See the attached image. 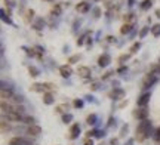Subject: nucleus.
<instances>
[{"label":"nucleus","mask_w":160,"mask_h":145,"mask_svg":"<svg viewBox=\"0 0 160 145\" xmlns=\"http://www.w3.org/2000/svg\"><path fill=\"white\" fill-rule=\"evenodd\" d=\"M151 135V123L148 120H142L138 127H137V139L142 142L145 138H148Z\"/></svg>","instance_id":"1"},{"label":"nucleus","mask_w":160,"mask_h":145,"mask_svg":"<svg viewBox=\"0 0 160 145\" xmlns=\"http://www.w3.org/2000/svg\"><path fill=\"white\" fill-rule=\"evenodd\" d=\"M156 82H157V76H156L154 73H148V74L144 77V80H142V89H148V87H151Z\"/></svg>","instance_id":"2"},{"label":"nucleus","mask_w":160,"mask_h":145,"mask_svg":"<svg viewBox=\"0 0 160 145\" xmlns=\"http://www.w3.org/2000/svg\"><path fill=\"white\" fill-rule=\"evenodd\" d=\"M133 117L139 118V120H147L148 118V111H147V108H141V110H135L133 111Z\"/></svg>","instance_id":"3"},{"label":"nucleus","mask_w":160,"mask_h":145,"mask_svg":"<svg viewBox=\"0 0 160 145\" xmlns=\"http://www.w3.org/2000/svg\"><path fill=\"white\" fill-rule=\"evenodd\" d=\"M77 73H79V76L83 77V78H89V77L92 76V70H91L89 67H84V65H82V67L77 68Z\"/></svg>","instance_id":"4"},{"label":"nucleus","mask_w":160,"mask_h":145,"mask_svg":"<svg viewBox=\"0 0 160 145\" xmlns=\"http://www.w3.org/2000/svg\"><path fill=\"white\" fill-rule=\"evenodd\" d=\"M9 145H31V142L28 139H24V138H19V136H15L9 141Z\"/></svg>","instance_id":"5"},{"label":"nucleus","mask_w":160,"mask_h":145,"mask_svg":"<svg viewBox=\"0 0 160 145\" xmlns=\"http://www.w3.org/2000/svg\"><path fill=\"white\" fill-rule=\"evenodd\" d=\"M150 98H151V93H150V92H145V93L141 95V98L138 99V105H139V107H142V108H145L147 104L150 102Z\"/></svg>","instance_id":"6"},{"label":"nucleus","mask_w":160,"mask_h":145,"mask_svg":"<svg viewBox=\"0 0 160 145\" xmlns=\"http://www.w3.org/2000/svg\"><path fill=\"white\" fill-rule=\"evenodd\" d=\"M27 133H28V135H31V136H39V135L42 133V127H40V126H37V124L28 126Z\"/></svg>","instance_id":"7"},{"label":"nucleus","mask_w":160,"mask_h":145,"mask_svg":"<svg viewBox=\"0 0 160 145\" xmlns=\"http://www.w3.org/2000/svg\"><path fill=\"white\" fill-rule=\"evenodd\" d=\"M0 96H2V99L5 101V99H10V98H14L15 95H14V92H12V89L10 87H2V90H0Z\"/></svg>","instance_id":"8"},{"label":"nucleus","mask_w":160,"mask_h":145,"mask_svg":"<svg viewBox=\"0 0 160 145\" xmlns=\"http://www.w3.org/2000/svg\"><path fill=\"white\" fill-rule=\"evenodd\" d=\"M110 62H111V58H110L108 54H104L98 58V65H100V67H107Z\"/></svg>","instance_id":"9"},{"label":"nucleus","mask_w":160,"mask_h":145,"mask_svg":"<svg viewBox=\"0 0 160 145\" xmlns=\"http://www.w3.org/2000/svg\"><path fill=\"white\" fill-rule=\"evenodd\" d=\"M79 135H80V126L77 123H74L71 126V129H70V138L76 139V138H79Z\"/></svg>","instance_id":"10"},{"label":"nucleus","mask_w":160,"mask_h":145,"mask_svg":"<svg viewBox=\"0 0 160 145\" xmlns=\"http://www.w3.org/2000/svg\"><path fill=\"white\" fill-rule=\"evenodd\" d=\"M76 9H77V12H80V14H86V12H89L91 5H89L88 2H80V3L76 6Z\"/></svg>","instance_id":"11"},{"label":"nucleus","mask_w":160,"mask_h":145,"mask_svg":"<svg viewBox=\"0 0 160 145\" xmlns=\"http://www.w3.org/2000/svg\"><path fill=\"white\" fill-rule=\"evenodd\" d=\"M110 96L114 98V99H123V96H125V90L119 89V87H114V90L110 93Z\"/></svg>","instance_id":"12"},{"label":"nucleus","mask_w":160,"mask_h":145,"mask_svg":"<svg viewBox=\"0 0 160 145\" xmlns=\"http://www.w3.org/2000/svg\"><path fill=\"white\" fill-rule=\"evenodd\" d=\"M59 74H61V77H64V78L70 77L71 76V67H70V65H62V67L59 68Z\"/></svg>","instance_id":"13"},{"label":"nucleus","mask_w":160,"mask_h":145,"mask_svg":"<svg viewBox=\"0 0 160 145\" xmlns=\"http://www.w3.org/2000/svg\"><path fill=\"white\" fill-rule=\"evenodd\" d=\"M6 115H8V120H12V122H22V117H24V115H21V114H18L15 111H12V113H9Z\"/></svg>","instance_id":"14"},{"label":"nucleus","mask_w":160,"mask_h":145,"mask_svg":"<svg viewBox=\"0 0 160 145\" xmlns=\"http://www.w3.org/2000/svg\"><path fill=\"white\" fill-rule=\"evenodd\" d=\"M30 89H31V92H45L46 90V85L45 83H33Z\"/></svg>","instance_id":"15"},{"label":"nucleus","mask_w":160,"mask_h":145,"mask_svg":"<svg viewBox=\"0 0 160 145\" xmlns=\"http://www.w3.org/2000/svg\"><path fill=\"white\" fill-rule=\"evenodd\" d=\"M58 113H61V114H67V111L70 110V105L68 104H59V105H56V108H55Z\"/></svg>","instance_id":"16"},{"label":"nucleus","mask_w":160,"mask_h":145,"mask_svg":"<svg viewBox=\"0 0 160 145\" xmlns=\"http://www.w3.org/2000/svg\"><path fill=\"white\" fill-rule=\"evenodd\" d=\"M43 102H45L46 105H52V104H54V95L49 93V92H46V93L43 95Z\"/></svg>","instance_id":"17"},{"label":"nucleus","mask_w":160,"mask_h":145,"mask_svg":"<svg viewBox=\"0 0 160 145\" xmlns=\"http://www.w3.org/2000/svg\"><path fill=\"white\" fill-rule=\"evenodd\" d=\"M2 111H3V114H9V113L14 111V107L9 105V104H6V101H3L2 102Z\"/></svg>","instance_id":"18"},{"label":"nucleus","mask_w":160,"mask_h":145,"mask_svg":"<svg viewBox=\"0 0 160 145\" xmlns=\"http://www.w3.org/2000/svg\"><path fill=\"white\" fill-rule=\"evenodd\" d=\"M33 27H34V30H37V31L43 30V27H45V21H43L42 18H39L37 21L34 22V25H33Z\"/></svg>","instance_id":"19"},{"label":"nucleus","mask_w":160,"mask_h":145,"mask_svg":"<svg viewBox=\"0 0 160 145\" xmlns=\"http://www.w3.org/2000/svg\"><path fill=\"white\" fill-rule=\"evenodd\" d=\"M132 31V24H123L122 28H120V33L122 34H129Z\"/></svg>","instance_id":"20"},{"label":"nucleus","mask_w":160,"mask_h":145,"mask_svg":"<svg viewBox=\"0 0 160 145\" xmlns=\"http://www.w3.org/2000/svg\"><path fill=\"white\" fill-rule=\"evenodd\" d=\"M51 14L59 16L61 14H62V6H61V5H55V6L52 8V10H51Z\"/></svg>","instance_id":"21"},{"label":"nucleus","mask_w":160,"mask_h":145,"mask_svg":"<svg viewBox=\"0 0 160 145\" xmlns=\"http://www.w3.org/2000/svg\"><path fill=\"white\" fill-rule=\"evenodd\" d=\"M22 122H24V123H27L28 126H33V124L36 123L34 117H31V115H24V117H22Z\"/></svg>","instance_id":"22"},{"label":"nucleus","mask_w":160,"mask_h":145,"mask_svg":"<svg viewBox=\"0 0 160 145\" xmlns=\"http://www.w3.org/2000/svg\"><path fill=\"white\" fill-rule=\"evenodd\" d=\"M151 6H153V0H144V2L141 3V9L142 10H148Z\"/></svg>","instance_id":"23"},{"label":"nucleus","mask_w":160,"mask_h":145,"mask_svg":"<svg viewBox=\"0 0 160 145\" xmlns=\"http://www.w3.org/2000/svg\"><path fill=\"white\" fill-rule=\"evenodd\" d=\"M28 73H30V76L31 77H39L40 76V71H39V68H36V67H28Z\"/></svg>","instance_id":"24"},{"label":"nucleus","mask_w":160,"mask_h":145,"mask_svg":"<svg viewBox=\"0 0 160 145\" xmlns=\"http://www.w3.org/2000/svg\"><path fill=\"white\" fill-rule=\"evenodd\" d=\"M151 33H153V36H154V37H159V36H160V24H156V25H153Z\"/></svg>","instance_id":"25"},{"label":"nucleus","mask_w":160,"mask_h":145,"mask_svg":"<svg viewBox=\"0 0 160 145\" xmlns=\"http://www.w3.org/2000/svg\"><path fill=\"white\" fill-rule=\"evenodd\" d=\"M86 123H88V124H92V126H93V124L96 123V115H95V114H91L88 118H86Z\"/></svg>","instance_id":"26"},{"label":"nucleus","mask_w":160,"mask_h":145,"mask_svg":"<svg viewBox=\"0 0 160 145\" xmlns=\"http://www.w3.org/2000/svg\"><path fill=\"white\" fill-rule=\"evenodd\" d=\"M139 47H141V43H139V42L133 43V45L130 46V54H135V52H138V50H139Z\"/></svg>","instance_id":"27"},{"label":"nucleus","mask_w":160,"mask_h":145,"mask_svg":"<svg viewBox=\"0 0 160 145\" xmlns=\"http://www.w3.org/2000/svg\"><path fill=\"white\" fill-rule=\"evenodd\" d=\"M14 111L22 115L24 113H25V108H24V107H22V105H15V107H14Z\"/></svg>","instance_id":"28"},{"label":"nucleus","mask_w":160,"mask_h":145,"mask_svg":"<svg viewBox=\"0 0 160 145\" xmlns=\"http://www.w3.org/2000/svg\"><path fill=\"white\" fill-rule=\"evenodd\" d=\"M33 16H34V10H33V9H28L27 14H25V21L30 22V19H33Z\"/></svg>","instance_id":"29"},{"label":"nucleus","mask_w":160,"mask_h":145,"mask_svg":"<svg viewBox=\"0 0 160 145\" xmlns=\"http://www.w3.org/2000/svg\"><path fill=\"white\" fill-rule=\"evenodd\" d=\"M148 31H151V28H148V27H144V28L139 31V38H144L147 34H148Z\"/></svg>","instance_id":"30"},{"label":"nucleus","mask_w":160,"mask_h":145,"mask_svg":"<svg viewBox=\"0 0 160 145\" xmlns=\"http://www.w3.org/2000/svg\"><path fill=\"white\" fill-rule=\"evenodd\" d=\"M71 120H73V115H71V114H68V113H67V114H64V115H62V123H70Z\"/></svg>","instance_id":"31"},{"label":"nucleus","mask_w":160,"mask_h":145,"mask_svg":"<svg viewBox=\"0 0 160 145\" xmlns=\"http://www.w3.org/2000/svg\"><path fill=\"white\" fill-rule=\"evenodd\" d=\"M79 59H80V55H73V56H70L68 64H76V62H79Z\"/></svg>","instance_id":"32"},{"label":"nucleus","mask_w":160,"mask_h":145,"mask_svg":"<svg viewBox=\"0 0 160 145\" xmlns=\"http://www.w3.org/2000/svg\"><path fill=\"white\" fill-rule=\"evenodd\" d=\"M153 138H154V141H156V142H160V127H157V129L154 130Z\"/></svg>","instance_id":"33"},{"label":"nucleus","mask_w":160,"mask_h":145,"mask_svg":"<svg viewBox=\"0 0 160 145\" xmlns=\"http://www.w3.org/2000/svg\"><path fill=\"white\" fill-rule=\"evenodd\" d=\"M0 126H2V132H6V130H9V129H10V126H9V123H6V120H2Z\"/></svg>","instance_id":"34"},{"label":"nucleus","mask_w":160,"mask_h":145,"mask_svg":"<svg viewBox=\"0 0 160 145\" xmlns=\"http://www.w3.org/2000/svg\"><path fill=\"white\" fill-rule=\"evenodd\" d=\"M73 105H74L76 108H82L83 107V101L82 99H74L73 101Z\"/></svg>","instance_id":"35"},{"label":"nucleus","mask_w":160,"mask_h":145,"mask_svg":"<svg viewBox=\"0 0 160 145\" xmlns=\"http://www.w3.org/2000/svg\"><path fill=\"white\" fill-rule=\"evenodd\" d=\"M34 50L37 52V56H39V58H42V54H43V47H40V46H36V47H34Z\"/></svg>","instance_id":"36"},{"label":"nucleus","mask_w":160,"mask_h":145,"mask_svg":"<svg viewBox=\"0 0 160 145\" xmlns=\"http://www.w3.org/2000/svg\"><path fill=\"white\" fill-rule=\"evenodd\" d=\"M93 16H95V18H100V16H101V9H100V8H95V9H93Z\"/></svg>","instance_id":"37"},{"label":"nucleus","mask_w":160,"mask_h":145,"mask_svg":"<svg viewBox=\"0 0 160 145\" xmlns=\"http://www.w3.org/2000/svg\"><path fill=\"white\" fill-rule=\"evenodd\" d=\"M133 14H129V15H125V18H123V19H125V24H129V21L130 19H133Z\"/></svg>","instance_id":"38"},{"label":"nucleus","mask_w":160,"mask_h":145,"mask_svg":"<svg viewBox=\"0 0 160 145\" xmlns=\"http://www.w3.org/2000/svg\"><path fill=\"white\" fill-rule=\"evenodd\" d=\"M128 129H129L128 124H126V126H123L122 130H120V136H125V133H128Z\"/></svg>","instance_id":"39"},{"label":"nucleus","mask_w":160,"mask_h":145,"mask_svg":"<svg viewBox=\"0 0 160 145\" xmlns=\"http://www.w3.org/2000/svg\"><path fill=\"white\" fill-rule=\"evenodd\" d=\"M86 36H88V34H83V36H82L80 38H79V40H77V46H82V45H83V42H84Z\"/></svg>","instance_id":"40"},{"label":"nucleus","mask_w":160,"mask_h":145,"mask_svg":"<svg viewBox=\"0 0 160 145\" xmlns=\"http://www.w3.org/2000/svg\"><path fill=\"white\" fill-rule=\"evenodd\" d=\"M129 56H130V55H122V56L119 58V62H123V61H128V59H129Z\"/></svg>","instance_id":"41"},{"label":"nucleus","mask_w":160,"mask_h":145,"mask_svg":"<svg viewBox=\"0 0 160 145\" xmlns=\"http://www.w3.org/2000/svg\"><path fill=\"white\" fill-rule=\"evenodd\" d=\"M107 42H108V43H114V42H116V37H113V36H107Z\"/></svg>","instance_id":"42"},{"label":"nucleus","mask_w":160,"mask_h":145,"mask_svg":"<svg viewBox=\"0 0 160 145\" xmlns=\"http://www.w3.org/2000/svg\"><path fill=\"white\" fill-rule=\"evenodd\" d=\"M83 145H93V141H92L91 138H86V139H84V144H83Z\"/></svg>","instance_id":"43"},{"label":"nucleus","mask_w":160,"mask_h":145,"mask_svg":"<svg viewBox=\"0 0 160 145\" xmlns=\"http://www.w3.org/2000/svg\"><path fill=\"white\" fill-rule=\"evenodd\" d=\"M113 73H114V71H108V73H105V74L102 76V80H105V78H108V77H110V76H111Z\"/></svg>","instance_id":"44"},{"label":"nucleus","mask_w":160,"mask_h":145,"mask_svg":"<svg viewBox=\"0 0 160 145\" xmlns=\"http://www.w3.org/2000/svg\"><path fill=\"white\" fill-rule=\"evenodd\" d=\"M22 99H24L22 96H18V95L14 96V101H15V102H22Z\"/></svg>","instance_id":"45"},{"label":"nucleus","mask_w":160,"mask_h":145,"mask_svg":"<svg viewBox=\"0 0 160 145\" xmlns=\"http://www.w3.org/2000/svg\"><path fill=\"white\" fill-rule=\"evenodd\" d=\"M45 85H46V89H51V90L55 89V85H54V83H45Z\"/></svg>","instance_id":"46"},{"label":"nucleus","mask_w":160,"mask_h":145,"mask_svg":"<svg viewBox=\"0 0 160 145\" xmlns=\"http://www.w3.org/2000/svg\"><path fill=\"white\" fill-rule=\"evenodd\" d=\"M91 89H92V90H98V83H93V85L91 86Z\"/></svg>","instance_id":"47"},{"label":"nucleus","mask_w":160,"mask_h":145,"mask_svg":"<svg viewBox=\"0 0 160 145\" xmlns=\"http://www.w3.org/2000/svg\"><path fill=\"white\" fill-rule=\"evenodd\" d=\"M126 71V67H120L119 70H117V73H125Z\"/></svg>","instance_id":"48"},{"label":"nucleus","mask_w":160,"mask_h":145,"mask_svg":"<svg viewBox=\"0 0 160 145\" xmlns=\"http://www.w3.org/2000/svg\"><path fill=\"white\" fill-rule=\"evenodd\" d=\"M128 5H129V6H133V5H135V0H128Z\"/></svg>","instance_id":"49"},{"label":"nucleus","mask_w":160,"mask_h":145,"mask_svg":"<svg viewBox=\"0 0 160 145\" xmlns=\"http://www.w3.org/2000/svg\"><path fill=\"white\" fill-rule=\"evenodd\" d=\"M125 105H128V101H123V102L120 104V108H122V107H125Z\"/></svg>","instance_id":"50"},{"label":"nucleus","mask_w":160,"mask_h":145,"mask_svg":"<svg viewBox=\"0 0 160 145\" xmlns=\"http://www.w3.org/2000/svg\"><path fill=\"white\" fill-rule=\"evenodd\" d=\"M156 16H157V18H160V9H157V10H156Z\"/></svg>","instance_id":"51"},{"label":"nucleus","mask_w":160,"mask_h":145,"mask_svg":"<svg viewBox=\"0 0 160 145\" xmlns=\"http://www.w3.org/2000/svg\"><path fill=\"white\" fill-rule=\"evenodd\" d=\"M117 144V139H111V145H116Z\"/></svg>","instance_id":"52"},{"label":"nucleus","mask_w":160,"mask_h":145,"mask_svg":"<svg viewBox=\"0 0 160 145\" xmlns=\"http://www.w3.org/2000/svg\"><path fill=\"white\" fill-rule=\"evenodd\" d=\"M128 145H133V141H132V139H129V141H128Z\"/></svg>","instance_id":"53"},{"label":"nucleus","mask_w":160,"mask_h":145,"mask_svg":"<svg viewBox=\"0 0 160 145\" xmlns=\"http://www.w3.org/2000/svg\"><path fill=\"white\" fill-rule=\"evenodd\" d=\"M95 2H101V0H95Z\"/></svg>","instance_id":"54"},{"label":"nucleus","mask_w":160,"mask_h":145,"mask_svg":"<svg viewBox=\"0 0 160 145\" xmlns=\"http://www.w3.org/2000/svg\"><path fill=\"white\" fill-rule=\"evenodd\" d=\"M46 2H49V0H46Z\"/></svg>","instance_id":"55"}]
</instances>
